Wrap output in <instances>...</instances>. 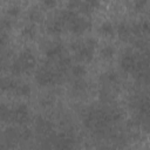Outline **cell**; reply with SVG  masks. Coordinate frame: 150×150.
Wrapping results in <instances>:
<instances>
[{
  "instance_id": "1",
  "label": "cell",
  "mask_w": 150,
  "mask_h": 150,
  "mask_svg": "<svg viewBox=\"0 0 150 150\" xmlns=\"http://www.w3.org/2000/svg\"><path fill=\"white\" fill-rule=\"evenodd\" d=\"M57 74L55 71H52L50 69L47 68H41L35 76L36 82L40 86H47V84H53L57 81Z\"/></svg>"
},
{
  "instance_id": "2",
  "label": "cell",
  "mask_w": 150,
  "mask_h": 150,
  "mask_svg": "<svg viewBox=\"0 0 150 150\" xmlns=\"http://www.w3.org/2000/svg\"><path fill=\"white\" fill-rule=\"evenodd\" d=\"M90 21L88 19H84V18H81V16H77L74 21H71L69 23V30L73 33V34H82L84 33L87 29L90 28Z\"/></svg>"
},
{
  "instance_id": "3",
  "label": "cell",
  "mask_w": 150,
  "mask_h": 150,
  "mask_svg": "<svg viewBox=\"0 0 150 150\" xmlns=\"http://www.w3.org/2000/svg\"><path fill=\"white\" fill-rule=\"evenodd\" d=\"M18 60L20 61V63L23 68V73H29L35 67V57L30 50H23L19 55Z\"/></svg>"
},
{
  "instance_id": "4",
  "label": "cell",
  "mask_w": 150,
  "mask_h": 150,
  "mask_svg": "<svg viewBox=\"0 0 150 150\" xmlns=\"http://www.w3.org/2000/svg\"><path fill=\"white\" fill-rule=\"evenodd\" d=\"M12 118L18 123H23L28 118V108L25 104H20L15 107L13 110H11Z\"/></svg>"
},
{
  "instance_id": "5",
  "label": "cell",
  "mask_w": 150,
  "mask_h": 150,
  "mask_svg": "<svg viewBox=\"0 0 150 150\" xmlns=\"http://www.w3.org/2000/svg\"><path fill=\"white\" fill-rule=\"evenodd\" d=\"M136 64H137V61L132 54H125L121 60V67L123 68L124 71H128V73L136 70Z\"/></svg>"
},
{
  "instance_id": "6",
  "label": "cell",
  "mask_w": 150,
  "mask_h": 150,
  "mask_svg": "<svg viewBox=\"0 0 150 150\" xmlns=\"http://www.w3.org/2000/svg\"><path fill=\"white\" fill-rule=\"evenodd\" d=\"M76 55H77V59L81 60V61H84V62H89L91 61L93 59V55H94V49L88 47L86 43L82 45V47L76 52Z\"/></svg>"
},
{
  "instance_id": "7",
  "label": "cell",
  "mask_w": 150,
  "mask_h": 150,
  "mask_svg": "<svg viewBox=\"0 0 150 150\" xmlns=\"http://www.w3.org/2000/svg\"><path fill=\"white\" fill-rule=\"evenodd\" d=\"M63 22L60 20V19H55V20H52L48 25H47V30L48 33L53 34V35H59L62 33L63 30Z\"/></svg>"
},
{
  "instance_id": "8",
  "label": "cell",
  "mask_w": 150,
  "mask_h": 150,
  "mask_svg": "<svg viewBox=\"0 0 150 150\" xmlns=\"http://www.w3.org/2000/svg\"><path fill=\"white\" fill-rule=\"evenodd\" d=\"M79 15H77V13H76V11H74V9H69V8H67V9H63L61 13H60V16H59V19L63 22V23H70L71 21H74L76 18H77Z\"/></svg>"
},
{
  "instance_id": "9",
  "label": "cell",
  "mask_w": 150,
  "mask_h": 150,
  "mask_svg": "<svg viewBox=\"0 0 150 150\" xmlns=\"http://www.w3.org/2000/svg\"><path fill=\"white\" fill-rule=\"evenodd\" d=\"M98 6H100V2L98 1H81L80 7H79V11L81 13L88 14V13H90L91 11H94Z\"/></svg>"
},
{
  "instance_id": "10",
  "label": "cell",
  "mask_w": 150,
  "mask_h": 150,
  "mask_svg": "<svg viewBox=\"0 0 150 150\" xmlns=\"http://www.w3.org/2000/svg\"><path fill=\"white\" fill-rule=\"evenodd\" d=\"M98 30L102 35L104 36H111L115 32V28H114V25L110 22V21H103L100 27H98Z\"/></svg>"
},
{
  "instance_id": "11",
  "label": "cell",
  "mask_w": 150,
  "mask_h": 150,
  "mask_svg": "<svg viewBox=\"0 0 150 150\" xmlns=\"http://www.w3.org/2000/svg\"><path fill=\"white\" fill-rule=\"evenodd\" d=\"M62 54V46L61 45H54L52 47H49L46 50V56L48 59H54V57H59Z\"/></svg>"
},
{
  "instance_id": "12",
  "label": "cell",
  "mask_w": 150,
  "mask_h": 150,
  "mask_svg": "<svg viewBox=\"0 0 150 150\" xmlns=\"http://www.w3.org/2000/svg\"><path fill=\"white\" fill-rule=\"evenodd\" d=\"M35 33H36V29H35V26L33 23L32 25H26L22 28V30H21L22 36L26 38V39H33L34 35H35Z\"/></svg>"
},
{
  "instance_id": "13",
  "label": "cell",
  "mask_w": 150,
  "mask_h": 150,
  "mask_svg": "<svg viewBox=\"0 0 150 150\" xmlns=\"http://www.w3.org/2000/svg\"><path fill=\"white\" fill-rule=\"evenodd\" d=\"M100 55L102 59L104 60H109L115 55V49L112 46H104L101 50H100Z\"/></svg>"
},
{
  "instance_id": "14",
  "label": "cell",
  "mask_w": 150,
  "mask_h": 150,
  "mask_svg": "<svg viewBox=\"0 0 150 150\" xmlns=\"http://www.w3.org/2000/svg\"><path fill=\"white\" fill-rule=\"evenodd\" d=\"M130 32H131V27H129L125 22H121L118 26H117V34L120 35V38L122 39H124V38H127L129 34H130Z\"/></svg>"
},
{
  "instance_id": "15",
  "label": "cell",
  "mask_w": 150,
  "mask_h": 150,
  "mask_svg": "<svg viewBox=\"0 0 150 150\" xmlns=\"http://www.w3.org/2000/svg\"><path fill=\"white\" fill-rule=\"evenodd\" d=\"M71 73H73V75L75 77H82L83 75H86L87 69L82 64H75V66L71 67Z\"/></svg>"
},
{
  "instance_id": "16",
  "label": "cell",
  "mask_w": 150,
  "mask_h": 150,
  "mask_svg": "<svg viewBox=\"0 0 150 150\" xmlns=\"http://www.w3.org/2000/svg\"><path fill=\"white\" fill-rule=\"evenodd\" d=\"M11 71H12V74H14V75H21V74L23 73V68H22V66H21V63H20V61H19L18 59L12 63V66H11Z\"/></svg>"
},
{
  "instance_id": "17",
  "label": "cell",
  "mask_w": 150,
  "mask_h": 150,
  "mask_svg": "<svg viewBox=\"0 0 150 150\" xmlns=\"http://www.w3.org/2000/svg\"><path fill=\"white\" fill-rule=\"evenodd\" d=\"M15 91L18 93V95H21V96H28L30 94V87L26 83H22V84H19L18 88L15 89Z\"/></svg>"
},
{
  "instance_id": "18",
  "label": "cell",
  "mask_w": 150,
  "mask_h": 150,
  "mask_svg": "<svg viewBox=\"0 0 150 150\" xmlns=\"http://www.w3.org/2000/svg\"><path fill=\"white\" fill-rule=\"evenodd\" d=\"M70 57H61L59 61V70H66L70 66Z\"/></svg>"
},
{
  "instance_id": "19",
  "label": "cell",
  "mask_w": 150,
  "mask_h": 150,
  "mask_svg": "<svg viewBox=\"0 0 150 150\" xmlns=\"http://www.w3.org/2000/svg\"><path fill=\"white\" fill-rule=\"evenodd\" d=\"M20 11H21V8H20L19 5H12L7 9V14L9 16H18L20 14Z\"/></svg>"
},
{
  "instance_id": "20",
  "label": "cell",
  "mask_w": 150,
  "mask_h": 150,
  "mask_svg": "<svg viewBox=\"0 0 150 150\" xmlns=\"http://www.w3.org/2000/svg\"><path fill=\"white\" fill-rule=\"evenodd\" d=\"M29 19H30L32 21H40L41 14H40L39 12H36V11H33V12H30V14H29Z\"/></svg>"
},
{
  "instance_id": "21",
  "label": "cell",
  "mask_w": 150,
  "mask_h": 150,
  "mask_svg": "<svg viewBox=\"0 0 150 150\" xmlns=\"http://www.w3.org/2000/svg\"><path fill=\"white\" fill-rule=\"evenodd\" d=\"M42 5H43L45 7H47V8H52V7H55V6L57 5V2L54 1V0H46V1L42 2Z\"/></svg>"
},
{
  "instance_id": "22",
  "label": "cell",
  "mask_w": 150,
  "mask_h": 150,
  "mask_svg": "<svg viewBox=\"0 0 150 150\" xmlns=\"http://www.w3.org/2000/svg\"><path fill=\"white\" fill-rule=\"evenodd\" d=\"M145 5H146V1H136V2H135L136 9H142Z\"/></svg>"
},
{
  "instance_id": "23",
  "label": "cell",
  "mask_w": 150,
  "mask_h": 150,
  "mask_svg": "<svg viewBox=\"0 0 150 150\" xmlns=\"http://www.w3.org/2000/svg\"><path fill=\"white\" fill-rule=\"evenodd\" d=\"M108 79H109V81H110V82H112V81H116L117 76H116V74H115V73H109V74H108Z\"/></svg>"
},
{
  "instance_id": "24",
  "label": "cell",
  "mask_w": 150,
  "mask_h": 150,
  "mask_svg": "<svg viewBox=\"0 0 150 150\" xmlns=\"http://www.w3.org/2000/svg\"><path fill=\"white\" fill-rule=\"evenodd\" d=\"M148 150H150V149H148Z\"/></svg>"
}]
</instances>
